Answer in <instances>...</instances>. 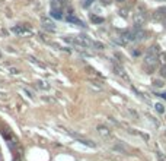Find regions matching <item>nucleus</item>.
I'll use <instances>...</instances> for the list:
<instances>
[{
    "label": "nucleus",
    "mask_w": 166,
    "mask_h": 161,
    "mask_svg": "<svg viewBox=\"0 0 166 161\" xmlns=\"http://www.w3.org/2000/svg\"><path fill=\"white\" fill-rule=\"evenodd\" d=\"M157 53H159V47L157 46H153L149 48V51H147V54L144 57V65L147 68L153 69L156 66V63H157Z\"/></svg>",
    "instance_id": "obj_1"
},
{
    "label": "nucleus",
    "mask_w": 166,
    "mask_h": 161,
    "mask_svg": "<svg viewBox=\"0 0 166 161\" xmlns=\"http://www.w3.org/2000/svg\"><path fill=\"white\" fill-rule=\"evenodd\" d=\"M67 43H73L76 46H82V47H92L93 41L88 38L86 35H76V37H67L66 38Z\"/></svg>",
    "instance_id": "obj_2"
},
{
    "label": "nucleus",
    "mask_w": 166,
    "mask_h": 161,
    "mask_svg": "<svg viewBox=\"0 0 166 161\" xmlns=\"http://www.w3.org/2000/svg\"><path fill=\"white\" fill-rule=\"evenodd\" d=\"M68 133L71 135V136H74V138L77 139L80 144H83V145H88V147H90V148H95L96 145L92 142V141H88V139H85V138H82V136H79L77 133H74V132H71V130H68Z\"/></svg>",
    "instance_id": "obj_3"
},
{
    "label": "nucleus",
    "mask_w": 166,
    "mask_h": 161,
    "mask_svg": "<svg viewBox=\"0 0 166 161\" xmlns=\"http://www.w3.org/2000/svg\"><path fill=\"white\" fill-rule=\"evenodd\" d=\"M42 28H44L45 31H48V32H55V31H57L54 23L51 22L48 18H42Z\"/></svg>",
    "instance_id": "obj_4"
},
{
    "label": "nucleus",
    "mask_w": 166,
    "mask_h": 161,
    "mask_svg": "<svg viewBox=\"0 0 166 161\" xmlns=\"http://www.w3.org/2000/svg\"><path fill=\"white\" fill-rule=\"evenodd\" d=\"M114 72L118 75V76H121L122 79H125V80H130V78H128V75L125 73V70L122 69L121 66H118V65H114Z\"/></svg>",
    "instance_id": "obj_5"
},
{
    "label": "nucleus",
    "mask_w": 166,
    "mask_h": 161,
    "mask_svg": "<svg viewBox=\"0 0 166 161\" xmlns=\"http://www.w3.org/2000/svg\"><path fill=\"white\" fill-rule=\"evenodd\" d=\"M66 19H67V21H68L70 23H76V25H79V26H85V23L82 22L80 19H77V18H76L74 15H67Z\"/></svg>",
    "instance_id": "obj_6"
},
{
    "label": "nucleus",
    "mask_w": 166,
    "mask_h": 161,
    "mask_svg": "<svg viewBox=\"0 0 166 161\" xmlns=\"http://www.w3.org/2000/svg\"><path fill=\"white\" fill-rule=\"evenodd\" d=\"M98 132H99L100 136H103V138H108V136L111 135L109 129H108L106 126H102V125H100V126H98Z\"/></svg>",
    "instance_id": "obj_7"
},
{
    "label": "nucleus",
    "mask_w": 166,
    "mask_h": 161,
    "mask_svg": "<svg viewBox=\"0 0 166 161\" xmlns=\"http://www.w3.org/2000/svg\"><path fill=\"white\" fill-rule=\"evenodd\" d=\"M12 32H15V34H28V29L22 26V25H16V26H13L12 28Z\"/></svg>",
    "instance_id": "obj_8"
},
{
    "label": "nucleus",
    "mask_w": 166,
    "mask_h": 161,
    "mask_svg": "<svg viewBox=\"0 0 166 161\" xmlns=\"http://www.w3.org/2000/svg\"><path fill=\"white\" fill-rule=\"evenodd\" d=\"M144 19H146L144 13H137V15H134V22H135L137 26H138V25H141V23L144 22Z\"/></svg>",
    "instance_id": "obj_9"
},
{
    "label": "nucleus",
    "mask_w": 166,
    "mask_h": 161,
    "mask_svg": "<svg viewBox=\"0 0 166 161\" xmlns=\"http://www.w3.org/2000/svg\"><path fill=\"white\" fill-rule=\"evenodd\" d=\"M51 6H53V9H60L61 11L63 0H51Z\"/></svg>",
    "instance_id": "obj_10"
},
{
    "label": "nucleus",
    "mask_w": 166,
    "mask_h": 161,
    "mask_svg": "<svg viewBox=\"0 0 166 161\" xmlns=\"http://www.w3.org/2000/svg\"><path fill=\"white\" fill-rule=\"evenodd\" d=\"M51 16H53V18H57V19H63V15H61V11H60V9H51Z\"/></svg>",
    "instance_id": "obj_11"
},
{
    "label": "nucleus",
    "mask_w": 166,
    "mask_h": 161,
    "mask_svg": "<svg viewBox=\"0 0 166 161\" xmlns=\"http://www.w3.org/2000/svg\"><path fill=\"white\" fill-rule=\"evenodd\" d=\"M38 88H41V90H48L50 85H48L47 82H44V80H39V82H38Z\"/></svg>",
    "instance_id": "obj_12"
},
{
    "label": "nucleus",
    "mask_w": 166,
    "mask_h": 161,
    "mask_svg": "<svg viewBox=\"0 0 166 161\" xmlns=\"http://www.w3.org/2000/svg\"><path fill=\"white\" fill-rule=\"evenodd\" d=\"M90 19H92V22H95V23H102L103 22V18H98V16H90Z\"/></svg>",
    "instance_id": "obj_13"
},
{
    "label": "nucleus",
    "mask_w": 166,
    "mask_h": 161,
    "mask_svg": "<svg viewBox=\"0 0 166 161\" xmlns=\"http://www.w3.org/2000/svg\"><path fill=\"white\" fill-rule=\"evenodd\" d=\"M93 2H95V0H82V6H83V8H89Z\"/></svg>",
    "instance_id": "obj_14"
},
{
    "label": "nucleus",
    "mask_w": 166,
    "mask_h": 161,
    "mask_svg": "<svg viewBox=\"0 0 166 161\" xmlns=\"http://www.w3.org/2000/svg\"><path fill=\"white\" fill-rule=\"evenodd\" d=\"M156 157H157V160H159V161H166V158L163 157V154H162V152H159V151L156 152Z\"/></svg>",
    "instance_id": "obj_15"
},
{
    "label": "nucleus",
    "mask_w": 166,
    "mask_h": 161,
    "mask_svg": "<svg viewBox=\"0 0 166 161\" xmlns=\"http://www.w3.org/2000/svg\"><path fill=\"white\" fill-rule=\"evenodd\" d=\"M155 107H156V110H157L159 113H163V111H165V108H163V105H162V104H156Z\"/></svg>",
    "instance_id": "obj_16"
},
{
    "label": "nucleus",
    "mask_w": 166,
    "mask_h": 161,
    "mask_svg": "<svg viewBox=\"0 0 166 161\" xmlns=\"http://www.w3.org/2000/svg\"><path fill=\"white\" fill-rule=\"evenodd\" d=\"M160 75H162L163 78H166V65H163V66L160 68Z\"/></svg>",
    "instance_id": "obj_17"
},
{
    "label": "nucleus",
    "mask_w": 166,
    "mask_h": 161,
    "mask_svg": "<svg viewBox=\"0 0 166 161\" xmlns=\"http://www.w3.org/2000/svg\"><path fill=\"white\" fill-rule=\"evenodd\" d=\"M160 62L166 65V53H160Z\"/></svg>",
    "instance_id": "obj_18"
},
{
    "label": "nucleus",
    "mask_w": 166,
    "mask_h": 161,
    "mask_svg": "<svg viewBox=\"0 0 166 161\" xmlns=\"http://www.w3.org/2000/svg\"><path fill=\"white\" fill-rule=\"evenodd\" d=\"M9 72L13 73V75H18V73H19V70L16 69V68H9Z\"/></svg>",
    "instance_id": "obj_19"
},
{
    "label": "nucleus",
    "mask_w": 166,
    "mask_h": 161,
    "mask_svg": "<svg viewBox=\"0 0 166 161\" xmlns=\"http://www.w3.org/2000/svg\"><path fill=\"white\" fill-rule=\"evenodd\" d=\"M155 87H163V84L160 80H157V82H155Z\"/></svg>",
    "instance_id": "obj_20"
},
{
    "label": "nucleus",
    "mask_w": 166,
    "mask_h": 161,
    "mask_svg": "<svg viewBox=\"0 0 166 161\" xmlns=\"http://www.w3.org/2000/svg\"><path fill=\"white\" fill-rule=\"evenodd\" d=\"M160 97H162V98H165V100H166V94H160Z\"/></svg>",
    "instance_id": "obj_21"
},
{
    "label": "nucleus",
    "mask_w": 166,
    "mask_h": 161,
    "mask_svg": "<svg viewBox=\"0 0 166 161\" xmlns=\"http://www.w3.org/2000/svg\"><path fill=\"white\" fill-rule=\"evenodd\" d=\"M13 161H19V157H16V158H15V160Z\"/></svg>",
    "instance_id": "obj_22"
}]
</instances>
